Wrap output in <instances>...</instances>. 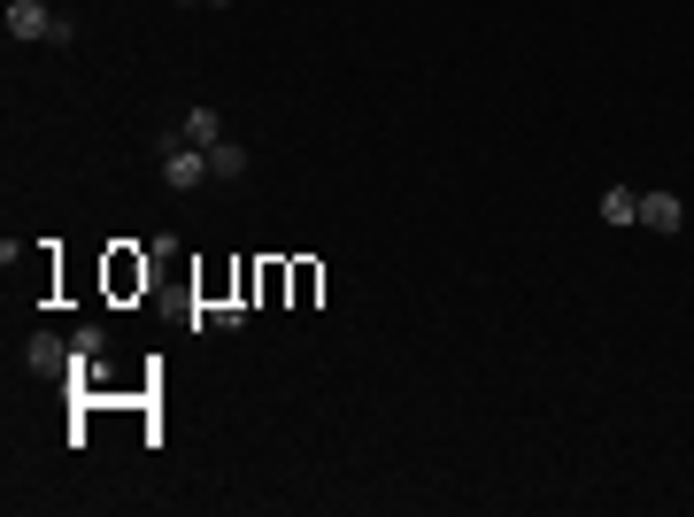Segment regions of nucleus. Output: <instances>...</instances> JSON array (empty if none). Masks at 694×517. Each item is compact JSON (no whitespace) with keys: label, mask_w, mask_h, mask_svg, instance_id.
I'll list each match as a JSON object with an SVG mask.
<instances>
[{"label":"nucleus","mask_w":694,"mask_h":517,"mask_svg":"<svg viewBox=\"0 0 694 517\" xmlns=\"http://www.w3.org/2000/svg\"><path fill=\"white\" fill-rule=\"evenodd\" d=\"M8 39H39V47H78V23L54 16L47 0H8Z\"/></svg>","instance_id":"nucleus-1"},{"label":"nucleus","mask_w":694,"mask_h":517,"mask_svg":"<svg viewBox=\"0 0 694 517\" xmlns=\"http://www.w3.org/2000/svg\"><path fill=\"white\" fill-rule=\"evenodd\" d=\"M163 185H177V193L208 185V148H177V155H163Z\"/></svg>","instance_id":"nucleus-2"},{"label":"nucleus","mask_w":694,"mask_h":517,"mask_svg":"<svg viewBox=\"0 0 694 517\" xmlns=\"http://www.w3.org/2000/svg\"><path fill=\"white\" fill-rule=\"evenodd\" d=\"M641 224H649V232H680V224H687V201H680V193H641Z\"/></svg>","instance_id":"nucleus-3"},{"label":"nucleus","mask_w":694,"mask_h":517,"mask_svg":"<svg viewBox=\"0 0 694 517\" xmlns=\"http://www.w3.org/2000/svg\"><path fill=\"white\" fill-rule=\"evenodd\" d=\"M23 363H31V371H62V363H78V341H62V333H39V341L23 347Z\"/></svg>","instance_id":"nucleus-4"},{"label":"nucleus","mask_w":694,"mask_h":517,"mask_svg":"<svg viewBox=\"0 0 694 517\" xmlns=\"http://www.w3.org/2000/svg\"><path fill=\"white\" fill-rule=\"evenodd\" d=\"M208 178H216V185L247 178V148H239V140H216V148H208Z\"/></svg>","instance_id":"nucleus-5"},{"label":"nucleus","mask_w":694,"mask_h":517,"mask_svg":"<svg viewBox=\"0 0 694 517\" xmlns=\"http://www.w3.org/2000/svg\"><path fill=\"white\" fill-rule=\"evenodd\" d=\"M177 132H185V148H216V140H224V116H216V109H193Z\"/></svg>","instance_id":"nucleus-6"},{"label":"nucleus","mask_w":694,"mask_h":517,"mask_svg":"<svg viewBox=\"0 0 694 517\" xmlns=\"http://www.w3.org/2000/svg\"><path fill=\"white\" fill-rule=\"evenodd\" d=\"M602 224H641V193L633 185H610L602 193Z\"/></svg>","instance_id":"nucleus-7"},{"label":"nucleus","mask_w":694,"mask_h":517,"mask_svg":"<svg viewBox=\"0 0 694 517\" xmlns=\"http://www.w3.org/2000/svg\"><path fill=\"white\" fill-rule=\"evenodd\" d=\"M70 341H78V363H101L109 355V325H78Z\"/></svg>","instance_id":"nucleus-8"},{"label":"nucleus","mask_w":694,"mask_h":517,"mask_svg":"<svg viewBox=\"0 0 694 517\" xmlns=\"http://www.w3.org/2000/svg\"><path fill=\"white\" fill-rule=\"evenodd\" d=\"M132 286H147V263H132V255H116V294H132Z\"/></svg>","instance_id":"nucleus-9"},{"label":"nucleus","mask_w":694,"mask_h":517,"mask_svg":"<svg viewBox=\"0 0 694 517\" xmlns=\"http://www.w3.org/2000/svg\"><path fill=\"white\" fill-rule=\"evenodd\" d=\"M201 8H208V0H201Z\"/></svg>","instance_id":"nucleus-10"}]
</instances>
